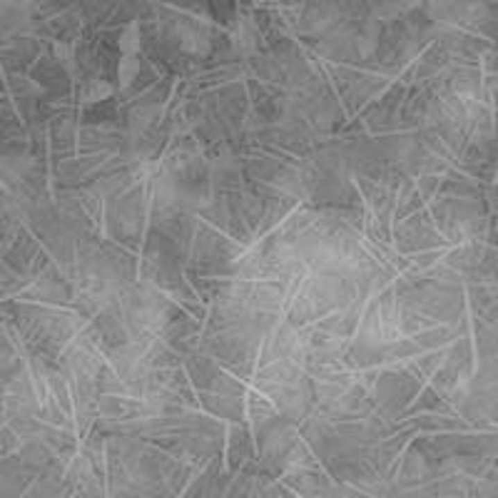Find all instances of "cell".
I'll return each mask as SVG.
<instances>
[{
    "label": "cell",
    "mask_w": 498,
    "mask_h": 498,
    "mask_svg": "<svg viewBox=\"0 0 498 498\" xmlns=\"http://www.w3.org/2000/svg\"><path fill=\"white\" fill-rule=\"evenodd\" d=\"M277 187H280L282 192H286V195H292V197H302L304 195L302 180H299L294 172H282V175L277 177Z\"/></svg>",
    "instance_id": "8992f818"
},
{
    "label": "cell",
    "mask_w": 498,
    "mask_h": 498,
    "mask_svg": "<svg viewBox=\"0 0 498 498\" xmlns=\"http://www.w3.org/2000/svg\"><path fill=\"white\" fill-rule=\"evenodd\" d=\"M419 3L421 0H384V8L379 10V15H381V18H396L401 12L416 8Z\"/></svg>",
    "instance_id": "5b68a950"
},
{
    "label": "cell",
    "mask_w": 498,
    "mask_h": 498,
    "mask_svg": "<svg viewBox=\"0 0 498 498\" xmlns=\"http://www.w3.org/2000/svg\"><path fill=\"white\" fill-rule=\"evenodd\" d=\"M257 40H259V33H257V25L249 18H242L232 33V43L237 53H252L257 48Z\"/></svg>",
    "instance_id": "6da1fadb"
},
{
    "label": "cell",
    "mask_w": 498,
    "mask_h": 498,
    "mask_svg": "<svg viewBox=\"0 0 498 498\" xmlns=\"http://www.w3.org/2000/svg\"><path fill=\"white\" fill-rule=\"evenodd\" d=\"M117 45H120V55H140V28L135 23L125 25Z\"/></svg>",
    "instance_id": "3957f363"
},
{
    "label": "cell",
    "mask_w": 498,
    "mask_h": 498,
    "mask_svg": "<svg viewBox=\"0 0 498 498\" xmlns=\"http://www.w3.org/2000/svg\"><path fill=\"white\" fill-rule=\"evenodd\" d=\"M112 92H115V87L110 85L108 80H90L85 85V103H103V100L112 98Z\"/></svg>",
    "instance_id": "277c9868"
},
{
    "label": "cell",
    "mask_w": 498,
    "mask_h": 498,
    "mask_svg": "<svg viewBox=\"0 0 498 498\" xmlns=\"http://www.w3.org/2000/svg\"><path fill=\"white\" fill-rule=\"evenodd\" d=\"M137 75H140V58L137 55H122L120 65H117V83H120L122 90H128Z\"/></svg>",
    "instance_id": "7a4b0ae2"
}]
</instances>
